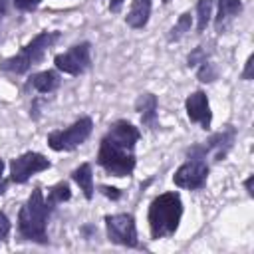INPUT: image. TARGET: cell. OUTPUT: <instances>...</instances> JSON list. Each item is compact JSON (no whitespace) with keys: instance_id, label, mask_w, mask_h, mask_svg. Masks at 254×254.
<instances>
[{"instance_id":"1","label":"cell","mask_w":254,"mask_h":254,"mask_svg":"<svg viewBox=\"0 0 254 254\" xmlns=\"http://www.w3.org/2000/svg\"><path fill=\"white\" fill-rule=\"evenodd\" d=\"M139 129L129 121H115L99 143L97 163L113 177H127L135 169V143Z\"/></svg>"},{"instance_id":"2","label":"cell","mask_w":254,"mask_h":254,"mask_svg":"<svg viewBox=\"0 0 254 254\" xmlns=\"http://www.w3.org/2000/svg\"><path fill=\"white\" fill-rule=\"evenodd\" d=\"M183 216V202L177 192H165L153 198L149 206V228L155 240L175 234Z\"/></svg>"},{"instance_id":"3","label":"cell","mask_w":254,"mask_h":254,"mask_svg":"<svg viewBox=\"0 0 254 254\" xmlns=\"http://www.w3.org/2000/svg\"><path fill=\"white\" fill-rule=\"evenodd\" d=\"M48 214L50 208L46 206L42 189H34L32 194L28 196L26 204L22 206L20 214H18V232L22 238L26 240H34V242H48L46 236V222H48Z\"/></svg>"},{"instance_id":"4","label":"cell","mask_w":254,"mask_h":254,"mask_svg":"<svg viewBox=\"0 0 254 254\" xmlns=\"http://www.w3.org/2000/svg\"><path fill=\"white\" fill-rule=\"evenodd\" d=\"M60 32H40L30 44H26L22 48V52L14 58H8L0 64V67L4 71H12V73H26L32 65H36L38 62H42L44 54L58 42Z\"/></svg>"},{"instance_id":"5","label":"cell","mask_w":254,"mask_h":254,"mask_svg":"<svg viewBox=\"0 0 254 254\" xmlns=\"http://www.w3.org/2000/svg\"><path fill=\"white\" fill-rule=\"evenodd\" d=\"M91 119L89 117H81L77 119L73 125L65 127V129H60V131H52L48 135V145L54 149V151H71L75 147H79L91 133Z\"/></svg>"},{"instance_id":"6","label":"cell","mask_w":254,"mask_h":254,"mask_svg":"<svg viewBox=\"0 0 254 254\" xmlns=\"http://www.w3.org/2000/svg\"><path fill=\"white\" fill-rule=\"evenodd\" d=\"M105 226H107V236L111 242L135 248L137 246V228H135V218L127 212L121 214H109L105 216Z\"/></svg>"},{"instance_id":"7","label":"cell","mask_w":254,"mask_h":254,"mask_svg":"<svg viewBox=\"0 0 254 254\" xmlns=\"http://www.w3.org/2000/svg\"><path fill=\"white\" fill-rule=\"evenodd\" d=\"M54 64L60 71L64 73H69V75H79L83 73L89 64H91V58H89V44L87 42H81V44H75L71 46L67 52L64 54H58L54 58Z\"/></svg>"},{"instance_id":"8","label":"cell","mask_w":254,"mask_h":254,"mask_svg":"<svg viewBox=\"0 0 254 254\" xmlns=\"http://www.w3.org/2000/svg\"><path fill=\"white\" fill-rule=\"evenodd\" d=\"M234 141V129H226L222 133L212 135L204 145H194L189 149V157L190 159H206V155H212L214 161H220L226 157V153L230 151Z\"/></svg>"},{"instance_id":"9","label":"cell","mask_w":254,"mask_h":254,"mask_svg":"<svg viewBox=\"0 0 254 254\" xmlns=\"http://www.w3.org/2000/svg\"><path fill=\"white\" fill-rule=\"evenodd\" d=\"M206 177H208V165L204 159H190L187 161L185 165H181L173 177L175 185L181 187V189H200L204 187L206 183Z\"/></svg>"},{"instance_id":"10","label":"cell","mask_w":254,"mask_h":254,"mask_svg":"<svg viewBox=\"0 0 254 254\" xmlns=\"http://www.w3.org/2000/svg\"><path fill=\"white\" fill-rule=\"evenodd\" d=\"M50 169V161L40 153H24L10 163V179L14 183H26L32 175Z\"/></svg>"},{"instance_id":"11","label":"cell","mask_w":254,"mask_h":254,"mask_svg":"<svg viewBox=\"0 0 254 254\" xmlns=\"http://www.w3.org/2000/svg\"><path fill=\"white\" fill-rule=\"evenodd\" d=\"M185 107H187V115L192 123H198L202 129H208L210 127V121H212V113H210V105H208V97L204 91H192L187 101H185Z\"/></svg>"},{"instance_id":"12","label":"cell","mask_w":254,"mask_h":254,"mask_svg":"<svg viewBox=\"0 0 254 254\" xmlns=\"http://www.w3.org/2000/svg\"><path fill=\"white\" fill-rule=\"evenodd\" d=\"M135 109L139 111L141 123L145 127H151V129L157 127V97L153 93H141L135 103Z\"/></svg>"},{"instance_id":"13","label":"cell","mask_w":254,"mask_h":254,"mask_svg":"<svg viewBox=\"0 0 254 254\" xmlns=\"http://www.w3.org/2000/svg\"><path fill=\"white\" fill-rule=\"evenodd\" d=\"M149 16H151V0H133L131 4V10L129 14L125 16L127 24L131 28H145L147 22H149Z\"/></svg>"},{"instance_id":"14","label":"cell","mask_w":254,"mask_h":254,"mask_svg":"<svg viewBox=\"0 0 254 254\" xmlns=\"http://www.w3.org/2000/svg\"><path fill=\"white\" fill-rule=\"evenodd\" d=\"M28 85H32L40 93H52L60 85V77H58L56 71H40V73L30 77Z\"/></svg>"},{"instance_id":"15","label":"cell","mask_w":254,"mask_h":254,"mask_svg":"<svg viewBox=\"0 0 254 254\" xmlns=\"http://www.w3.org/2000/svg\"><path fill=\"white\" fill-rule=\"evenodd\" d=\"M242 10L240 0H218V14H216V30H222L228 20H232Z\"/></svg>"},{"instance_id":"16","label":"cell","mask_w":254,"mask_h":254,"mask_svg":"<svg viewBox=\"0 0 254 254\" xmlns=\"http://www.w3.org/2000/svg\"><path fill=\"white\" fill-rule=\"evenodd\" d=\"M71 179L75 181V185L83 190L85 198H91L93 196V175H91V167L87 163L79 165L73 173H71Z\"/></svg>"},{"instance_id":"17","label":"cell","mask_w":254,"mask_h":254,"mask_svg":"<svg viewBox=\"0 0 254 254\" xmlns=\"http://www.w3.org/2000/svg\"><path fill=\"white\" fill-rule=\"evenodd\" d=\"M69 196H71L69 185H67V183H58L56 187H52V189H50V192H48V200H46V206H48V208H54L56 204L69 200Z\"/></svg>"},{"instance_id":"18","label":"cell","mask_w":254,"mask_h":254,"mask_svg":"<svg viewBox=\"0 0 254 254\" xmlns=\"http://www.w3.org/2000/svg\"><path fill=\"white\" fill-rule=\"evenodd\" d=\"M190 26H192V18H190V14H189V12L181 14V16H179V20H177V24L171 28L169 42H177V40H181L187 32H190Z\"/></svg>"},{"instance_id":"19","label":"cell","mask_w":254,"mask_h":254,"mask_svg":"<svg viewBox=\"0 0 254 254\" xmlns=\"http://www.w3.org/2000/svg\"><path fill=\"white\" fill-rule=\"evenodd\" d=\"M212 14V0H198L196 4V30L204 32Z\"/></svg>"},{"instance_id":"20","label":"cell","mask_w":254,"mask_h":254,"mask_svg":"<svg viewBox=\"0 0 254 254\" xmlns=\"http://www.w3.org/2000/svg\"><path fill=\"white\" fill-rule=\"evenodd\" d=\"M196 75H198L200 81L208 83V81H214L216 79V69H214V65L210 62H202L200 67H198V71H196Z\"/></svg>"},{"instance_id":"21","label":"cell","mask_w":254,"mask_h":254,"mask_svg":"<svg viewBox=\"0 0 254 254\" xmlns=\"http://www.w3.org/2000/svg\"><path fill=\"white\" fill-rule=\"evenodd\" d=\"M189 67H194V65H200L202 62H206V54H204V50L198 46V48H194L190 54H189Z\"/></svg>"},{"instance_id":"22","label":"cell","mask_w":254,"mask_h":254,"mask_svg":"<svg viewBox=\"0 0 254 254\" xmlns=\"http://www.w3.org/2000/svg\"><path fill=\"white\" fill-rule=\"evenodd\" d=\"M8 232H10V220L4 212H0V240H4L8 236Z\"/></svg>"},{"instance_id":"23","label":"cell","mask_w":254,"mask_h":254,"mask_svg":"<svg viewBox=\"0 0 254 254\" xmlns=\"http://www.w3.org/2000/svg\"><path fill=\"white\" fill-rule=\"evenodd\" d=\"M42 0H14L18 10H34Z\"/></svg>"},{"instance_id":"24","label":"cell","mask_w":254,"mask_h":254,"mask_svg":"<svg viewBox=\"0 0 254 254\" xmlns=\"http://www.w3.org/2000/svg\"><path fill=\"white\" fill-rule=\"evenodd\" d=\"M252 65H254V56H250V58L246 60V67H244V71H242V77H244V79H252Z\"/></svg>"},{"instance_id":"25","label":"cell","mask_w":254,"mask_h":254,"mask_svg":"<svg viewBox=\"0 0 254 254\" xmlns=\"http://www.w3.org/2000/svg\"><path fill=\"white\" fill-rule=\"evenodd\" d=\"M101 192H103L105 196H109V198H113V200H117V198L121 196V192H119L117 189H113V187H101Z\"/></svg>"},{"instance_id":"26","label":"cell","mask_w":254,"mask_h":254,"mask_svg":"<svg viewBox=\"0 0 254 254\" xmlns=\"http://www.w3.org/2000/svg\"><path fill=\"white\" fill-rule=\"evenodd\" d=\"M121 6H123V0H111V2H109V12L115 14V12L121 10Z\"/></svg>"},{"instance_id":"27","label":"cell","mask_w":254,"mask_h":254,"mask_svg":"<svg viewBox=\"0 0 254 254\" xmlns=\"http://www.w3.org/2000/svg\"><path fill=\"white\" fill-rule=\"evenodd\" d=\"M252 181H254V175H250V177L246 179V183H244V187H246V190H248V194H250V196L254 194V190H252Z\"/></svg>"},{"instance_id":"28","label":"cell","mask_w":254,"mask_h":254,"mask_svg":"<svg viewBox=\"0 0 254 254\" xmlns=\"http://www.w3.org/2000/svg\"><path fill=\"white\" fill-rule=\"evenodd\" d=\"M2 171H4V161L0 159V194H2L4 190H6V183L2 181Z\"/></svg>"},{"instance_id":"29","label":"cell","mask_w":254,"mask_h":254,"mask_svg":"<svg viewBox=\"0 0 254 254\" xmlns=\"http://www.w3.org/2000/svg\"><path fill=\"white\" fill-rule=\"evenodd\" d=\"M6 10H8V0H0V22H2Z\"/></svg>"},{"instance_id":"30","label":"cell","mask_w":254,"mask_h":254,"mask_svg":"<svg viewBox=\"0 0 254 254\" xmlns=\"http://www.w3.org/2000/svg\"><path fill=\"white\" fill-rule=\"evenodd\" d=\"M163 2H169V0H163Z\"/></svg>"}]
</instances>
